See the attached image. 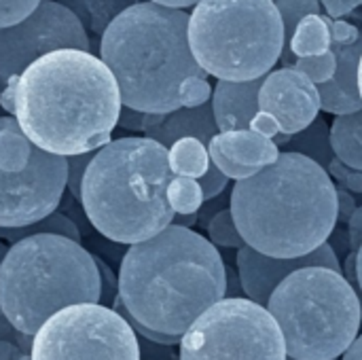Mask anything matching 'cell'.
Wrapping results in <instances>:
<instances>
[{"instance_id": "cell-1", "label": "cell", "mask_w": 362, "mask_h": 360, "mask_svg": "<svg viewBox=\"0 0 362 360\" xmlns=\"http://www.w3.org/2000/svg\"><path fill=\"white\" fill-rule=\"evenodd\" d=\"M0 106L42 151L70 157L110 142L121 91L100 55L55 49L34 59L0 91Z\"/></svg>"}, {"instance_id": "cell-2", "label": "cell", "mask_w": 362, "mask_h": 360, "mask_svg": "<svg viewBox=\"0 0 362 360\" xmlns=\"http://www.w3.org/2000/svg\"><path fill=\"white\" fill-rule=\"evenodd\" d=\"M225 261L197 231L168 225L127 248L119 267V299L144 327L182 337L225 297Z\"/></svg>"}, {"instance_id": "cell-3", "label": "cell", "mask_w": 362, "mask_h": 360, "mask_svg": "<svg viewBox=\"0 0 362 360\" xmlns=\"http://www.w3.org/2000/svg\"><path fill=\"white\" fill-rule=\"evenodd\" d=\"M229 208L248 246L291 259L329 240L339 219V195L329 170L301 153L282 151L274 163L235 180Z\"/></svg>"}, {"instance_id": "cell-4", "label": "cell", "mask_w": 362, "mask_h": 360, "mask_svg": "<svg viewBox=\"0 0 362 360\" xmlns=\"http://www.w3.org/2000/svg\"><path fill=\"white\" fill-rule=\"evenodd\" d=\"M100 57L117 79L123 106L142 112L180 108V83L208 76L189 45V13L153 0L112 19L100 40Z\"/></svg>"}, {"instance_id": "cell-5", "label": "cell", "mask_w": 362, "mask_h": 360, "mask_svg": "<svg viewBox=\"0 0 362 360\" xmlns=\"http://www.w3.org/2000/svg\"><path fill=\"white\" fill-rule=\"evenodd\" d=\"M168 146L127 136L93 153L81 187V206L95 231L117 244H136L174 221L168 187L174 178Z\"/></svg>"}, {"instance_id": "cell-6", "label": "cell", "mask_w": 362, "mask_h": 360, "mask_svg": "<svg viewBox=\"0 0 362 360\" xmlns=\"http://www.w3.org/2000/svg\"><path fill=\"white\" fill-rule=\"evenodd\" d=\"M100 291L95 257L66 236L13 242L0 263V312L30 335L68 306L100 303Z\"/></svg>"}, {"instance_id": "cell-7", "label": "cell", "mask_w": 362, "mask_h": 360, "mask_svg": "<svg viewBox=\"0 0 362 360\" xmlns=\"http://www.w3.org/2000/svg\"><path fill=\"white\" fill-rule=\"evenodd\" d=\"M267 310L282 329L291 359H341L361 333V295L331 267L293 272L276 286Z\"/></svg>"}, {"instance_id": "cell-8", "label": "cell", "mask_w": 362, "mask_h": 360, "mask_svg": "<svg viewBox=\"0 0 362 360\" xmlns=\"http://www.w3.org/2000/svg\"><path fill=\"white\" fill-rule=\"evenodd\" d=\"M189 45L210 76L261 79L282 57V15L274 0H199L189 15Z\"/></svg>"}, {"instance_id": "cell-9", "label": "cell", "mask_w": 362, "mask_h": 360, "mask_svg": "<svg viewBox=\"0 0 362 360\" xmlns=\"http://www.w3.org/2000/svg\"><path fill=\"white\" fill-rule=\"evenodd\" d=\"M272 312L248 297H223L180 337L178 360H286Z\"/></svg>"}, {"instance_id": "cell-10", "label": "cell", "mask_w": 362, "mask_h": 360, "mask_svg": "<svg viewBox=\"0 0 362 360\" xmlns=\"http://www.w3.org/2000/svg\"><path fill=\"white\" fill-rule=\"evenodd\" d=\"M32 360H142L138 335L112 308L74 303L34 333Z\"/></svg>"}, {"instance_id": "cell-11", "label": "cell", "mask_w": 362, "mask_h": 360, "mask_svg": "<svg viewBox=\"0 0 362 360\" xmlns=\"http://www.w3.org/2000/svg\"><path fill=\"white\" fill-rule=\"evenodd\" d=\"M55 49L91 51V40L68 6L59 0H40L25 19L0 28V87L4 89L34 59Z\"/></svg>"}, {"instance_id": "cell-12", "label": "cell", "mask_w": 362, "mask_h": 360, "mask_svg": "<svg viewBox=\"0 0 362 360\" xmlns=\"http://www.w3.org/2000/svg\"><path fill=\"white\" fill-rule=\"evenodd\" d=\"M68 161L36 149L28 168L0 170V227L36 223L57 210L66 189Z\"/></svg>"}, {"instance_id": "cell-13", "label": "cell", "mask_w": 362, "mask_h": 360, "mask_svg": "<svg viewBox=\"0 0 362 360\" xmlns=\"http://www.w3.org/2000/svg\"><path fill=\"white\" fill-rule=\"evenodd\" d=\"M259 110L272 112L280 123V132L293 136L318 117V85L295 66L272 70L259 89Z\"/></svg>"}, {"instance_id": "cell-14", "label": "cell", "mask_w": 362, "mask_h": 360, "mask_svg": "<svg viewBox=\"0 0 362 360\" xmlns=\"http://www.w3.org/2000/svg\"><path fill=\"white\" fill-rule=\"evenodd\" d=\"M310 265H322V267L341 272L339 257L335 255V250L329 242H325L310 255L291 257V259L263 255L248 244L238 248V255H235V267H238V274H240V280L244 286V295L265 308H267L272 293L286 276H291L293 272H297L301 267H310Z\"/></svg>"}, {"instance_id": "cell-15", "label": "cell", "mask_w": 362, "mask_h": 360, "mask_svg": "<svg viewBox=\"0 0 362 360\" xmlns=\"http://www.w3.org/2000/svg\"><path fill=\"white\" fill-rule=\"evenodd\" d=\"M337 57V70L333 79L318 85L320 110L331 115H350L362 108L358 91V64L362 55V36L352 45L331 42Z\"/></svg>"}, {"instance_id": "cell-16", "label": "cell", "mask_w": 362, "mask_h": 360, "mask_svg": "<svg viewBox=\"0 0 362 360\" xmlns=\"http://www.w3.org/2000/svg\"><path fill=\"white\" fill-rule=\"evenodd\" d=\"M263 79L252 81H223L214 85L212 91V110L218 132L248 129L252 117L259 112V89Z\"/></svg>"}, {"instance_id": "cell-17", "label": "cell", "mask_w": 362, "mask_h": 360, "mask_svg": "<svg viewBox=\"0 0 362 360\" xmlns=\"http://www.w3.org/2000/svg\"><path fill=\"white\" fill-rule=\"evenodd\" d=\"M216 134H218V125L214 121L212 102H206L202 106H180L172 112H165L163 119L155 127H151L144 136L170 149L176 140L187 136H193L208 146V142Z\"/></svg>"}, {"instance_id": "cell-18", "label": "cell", "mask_w": 362, "mask_h": 360, "mask_svg": "<svg viewBox=\"0 0 362 360\" xmlns=\"http://www.w3.org/2000/svg\"><path fill=\"white\" fill-rule=\"evenodd\" d=\"M216 140L235 163L248 166L255 170H261V168L274 163L282 153L280 146L274 142V138L252 132L250 127L233 129V132H218Z\"/></svg>"}, {"instance_id": "cell-19", "label": "cell", "mask_w": 362, "mask_h": 360, "mask_svg": "<svg viewBox=\"0 0 362 360\" xmlns=\"http://www.w3.org/2000/svg\"><path fill=\"white\" fill-rule=\"evenodd\" d=\"M59 2L68 6L78 17L87 34L100 42L106 28L112 23V19L119 17L125 8L142 0H59Z\"/></svg>"}, {"instance_id": "cell-20", "label": "cell", "mask_w": 362, "mask_h": 360, "mask_svg": "<svg viewBox=\"0 0 362 360\" xmlns=\"http://www.w3.org/2000/svg\"><path fill=\"white\" fill-rule=\"evenodd\" d=\"M331 144L339 163L362 172V108L350 115H335Z\"/></svg>"}, {"instance_id": "cell-21", "label": "cell", "mask_w": 362, "mask_h": 360, "mask_svg": "<svg viewBox=\"0 0 362 360\" xmlns=\"http://www.w3.org/2000/svg\"><path fill=\"white\" fill-rule=\"evenodd\" d=\"M36 149L15 117H0V170L19 172L28 168Z\"/></svg>"}, {"instance_id": "cell-22", "label": "cell", "mask_w": 362, "mask_h": 360, "mask_svg": "<svg viewBox=\"0 0 362 360\" xmlns=\"http://www.w3.org/2000/svg\"><path fill=\"white\" fill-rule=\"evenodd\" d=\"M286 151L301 153L314 159L316 163H320L325 170H329L331 163L335 161V153L331 144V129L320 117H316L305 129L293 134V138L286 144Z\"/></svg>"}, {"instance_id": "cell-23", "label": "cell", "mask_w": 362, "mask_h": 360, "mask_svg": "<svg viewBox=\"0 0 362 360\" xmlns=\"http://www.w3.org/2000/svg\"><path fill=\"white\" fill-rule=\"evenodd\" d=\"M331 30L327 23V17L320 13L305 15L291 40V57H308V55H320L331 51Z\"/></svg>"}, {"instance_id": "cell-24", "label": "cell", "mask_w": 362, "mask_h": 360, "mask_svg": "<svg viewBox=\"0 0 362 360\" xmlns=\"http://www.w3.org/2000/svg\"><path fill=\"white\" fill-rule=\"evenodd\" d=\"M168 159H170V168L176 176H191V178H199L208 172L210 168V153L208 146L193 138H180L176 140L170 149H168Z\"/></svg>"}, {"instance_id": "cell-25", "label": "cell", "mask_w": 362, "mask_h": 360, "mask_svg": "<svg viewBox=\"0 0 362 360\" xmlns=\"http://www.w3.org/2000/svg\"><path fill=\"white\" fill-rule=\"evenodd\" d=\"M38 233H57V236H66L70 240H81V231L76 227V223L62 214V212H51L49 216L36 221V223H30V225H21V227H0V240H6V242H19L23 238H30V236H38Z\"/></svg>"}, {"instance_id": "cell-26", "label": "cell", "mask_w": 362, "mask_h": 360, "mask_svg": "<svg viewBox=\"0 0 362 360\" xmlns=\"http://www.w3.org/2000/svg\"><path fill=\"white\" fill-rule=\"evenodd\" d=\"M274 2L282 15V23H284V51H282L280 62L284 66H291V62H293L291 40H293V34H295L299 21L310 13H320L322 4H320V0H274Z\"/></svg>"}, {"instance_id": "cell-27", "label": "cell", "mask_w": 362, "mask_h": 360, "mask_svg": "<svg viewBox=\"0 0 362 360\" xmlns=\"http://www.w3.org/2000/svg\"><path fill=\"white\" fill-rule=\"evenodd\" d=\"M168 202L176 214H195L204 206V191L197 178L191 176H176L170 180L168 187Z\"/></svg>"}, {"instance_id": "cell-28", "label": "cell", "mask_w": 362, "mask_h": 360, "mask_svg": "<svg viewBox=\"0 0 362 360\" xmlns=\"http://www.w3.org/2000/svg\"><path fill=\"white\" fill-rule=\"evenodd\" d=\"M34 335L19 331L0 312V360H32Z\"/></svg>"}, {"instance_id": "cell-29", "label": "cell", "mask_w": 362, "mask_h": 360, "mask_svg": "<svg viewBox=\"0 0 362 360\" xmlns=\"http://www.w3.org/2000/svg\"><path fill=\"white\" fill-rule=\"evenodd\" d=\"M206 231H208V240L218 248H235L238 250V248L246 246V242L233 221L231 208H223L221 212H216L208 221Z\"/></svg>"}, {"instance_id": "cell-30", "label": "cell", "mask_w": 362, "mask_h": 360, "mask_svg": "<svg viewBox=\"0 0 362 360\" xmlns=\"http://www.w3.org/2000/svg\"><path fill=\"white\" fill-rule=\"evenodd\" d=\"M295 68L301 70L303 74H308L316 85L327 83L329 79H333L335 70H337V57L335 51H327L320 55H308V57H297Z\"/></svg>"}, {"instance_id": "cell-31", "label": "cell", "mask_w": 362, "mask_h": 360, "mask_svg": "<svg viewBox=\"0 0 362 360\" xmlns=\"http://www.w3.org/2000/svg\"><path fill=\"white\" fill-rule=\"evenodd\" d=\"M208 153H210V161H212L223 174H227L231 180H242V178H248V176H252V174L259 172V170H255V168L235 163V161L225 153V149L218 144L216 136L208 142Z\"/></svg>"}, {"instance_id": "cell-32", "label": "cell", "mask_w": 362, "mask_h": 360, "mask_svg": "<svg viewBox=\"0 0 362 360\" xmlns=\"http://www.w3.org/2000/svg\"><path fill=\"white\" fill-rule=\"evenodd\" d=\"M214 87L206 81V76H187L180 83V104L182 106H202L212 100Z\"/></svg>"}, {"instance_id": "cell-33", "label": "cell", "mask_w": 362, "mask_h": 360, "mask_svg": "<svg viewBox=\"0 0 362 360\" xmlns=\"http://www.w3.org/2000/svg\"><path fill=\"white\" fill-rule=\"evenodd\" d=\"M93 153H83V155H70L66 157L68 161V172H66V189L74 199H81V187H83V176L87 172L89 161L93 159Z\"/></svg>"}, {"instance_id": "cell-34", "label": "cell", "mask_w": 362, "mask_h": 360, "mask_svg": "<svg viewBox=\"0 0 362 360\" xmlns=\"http://www.w3.org/2000/svg\"><path fill=\"white\" fill-rule=\"evenodd\" d=\"M40 0H0V28H8L25 19Z\"/></svg>"}, {"instance_id": "cell-35", "label": "cell", "mask_w": 362, "mask_h": 360, "mask_svg": "<svg viewBox=\"0 0 362 360\" xmlns=\"http://www.w3.org/2000/svg\"><path fill=\"white\" fill-rule=\"evenodd\" d=\"M197 180H199V187H202V191H204V202H208V199H212V197L223 195L231 178H229L227 174H223L214 163H210L208 172H206L204 176H199Z\"/></svg>"}, {"instance_id": "cell-36", "label": "cell", "mask_w": 362, "mask_h": 360, "mask_svg": "<svg viewBox=\"0 0 362 360\" xmlns=\"http://www.w3.org/2000/svg\"><path fill=\"white\" fill-rule=\"evenodd\" d=\"M95 263H98V269H100V284H102V291H100V303L102 306H108L112 308L115 299L119 297V278L112 274V269L95 257Z\"/></svg>"}, {"instance_id": "cell-37", "label": "cell", "mask_w": 362, "mask_h": 360, "mask_svg": "<svg viewBox=\"0 0 362 360\" xmlns=\"http://www.w3.org/2000/svg\"><path fill=\"white\" fill-rule=\"evenodd\" d=\"M327 23H329L333 42L352 45V42H356L362 36L361 28H358L356 23H350V21H344V19H333V17H329V15H327Z\"/></svg>"}, {"instance_id": "cell-38", "label": "cell", "mask_w": 362, "mask_h": 360, "mask_svg": "<svg viewBox=\"0 0 362 360\" xmlns=\"http://www.w3.org/2000/svg\"><path fill=\"white\" fill-rule=\"evenodd\" d=\"M138 346H140V359L142 360H176V354L172 352L174 346L159 344L153 339H146L138 335Z\"/></svg>"}, {"instance_id": "cell-39", "label": "cell", "mask_w": 362, "mask_h": 360, "mask_svg": "<svg viewBox=\"0 0 362 360\" xmlns=\"http://www.w3.org/2000/svg\"><path fill=\"white\" fill-rule=\"evenodd\" d=\"M250 129H252V132H259V134H263V136H267V138H274V136L280 134V123H278V119H276L272 112L259 110V112L252 117V121H250Z\"/></svg>"}, {"instance_id": "cell-40", "label": "cell", "mask_w": 362, "mask_h": 360, "mask_svg": "<svg viewBox=\"0 0 362 360\" xmlns=\"http://www.w3.org/2000/svg\"><path fill=\"white\" fill-rule=\"evenodd\" d=\"M144 119H146V112L129 108V106H121V115H119V123L117 125L127 129V132L144 134Z\"/></svg>"}, {"instance_id": "cell-41", "label": "cell", "mask_w": 362, "mask_h": 360, "mask_svg": "<svg viewBox=\"0 0 362 360\" xmlns=\"http://www.w3.org/2000/svg\"><path fill=\"white\" fill-rule=\"evenodd\" d=\"M225 274H227V284H225V297H246L244 295V286L238 274V267L231 269L229 265H225Z\"/></svg>"}, {"instance_id": "cell-42", "label": "cell", "mask_w": 362, "mask_h": 360, "mask_svg": "<svg viewBox=\"0 0 362 360\" xmlns=\"http://www.w3.org/2000/svg\"><path fill=\"white\" fill-rule=\"evenodd\" d=\"M362 244V208L354 210L350 216V246L356 252Z\"/></svg>"}, {"instance_id": "cell-43", "label": "cell", "mask_w": 362, "mask_h": 360, "mask_svg": "<svg viewBox=\"0 0 362 360\" xmlns=\"http://www.w3.org/2000/svg\"><path fill=\"white\" fill-rule=\"evenodd\" d=\"M320 4L327 11V15L333 17V19H341L344 15H350L352 13L350 6L344 0H320Z\"/></svg>"}, {"instance_id": "cell-44", "label": "cell", "mask_w": 362, "mask_h": 360, "mask_svg": "<svg viewBox=\"0 0 362 360\" xmlns=\"http://www.w3.org/2000/svg\"><path fill=\"white\" fill-rule=\"evenodd\" d=\"M337 195H339V214H341L346 221H350V216H352V212H354V202H352V197L346 195V193H339V191H337Z\"/></svg>"}, {"instance_id": "cell-45", "label": "cell", "mask_w": 362, "mask_h": 360, "mask_svg": "<svg viewBox=\"0 0 362 360\" xmlns=\"http://www.w3.org/2000/svg\"><path fill=\"white\" fill-rule=\"evenodd\" d=\"M339 360H362V335L354 339V344L344 352V356Z\"/></svg>"}, {"instance_id": "cell-46", "label": "cell", "mask_w": 362, "mask_h": 360, "mask_svg": "<svg viewBox=\"0 0 362 360\" xmlns=\"http://www.w3.org/2000/svg\"><path fill=\"white\" fill-rule=\"evenodd\" d=\"M172 223H176V225H180V227H193L195 223H199V216H197V212L195 214H174V221Z\"/></svg>"}, {"instance_id": "cell-47", "label": "cell", "mask_w": 362, "mask_h": 360, "mask_svg": "<svg viewBox=\"0 0 362 360\" xmlns=\"http://www.w3.org/2000/svg\"><path fill=\"white\" fill-rule=\"evenodd\" d=\"M157 4H163V6H172V8H189V6H195L199 0H153Z\"/></svg>"}, {"instance_id": "cell-48", "label": "cell", "mask_w": 362, "mask_h": 360, "mask_svg": "<svg viewBox=\"0 0 362 360\" xmlns=\"http://www.w3.org/2000/svg\"><path fill=\"white\" fill-rule=\"evenodd\" d=\"M356 278H358V289L362 293V244L361 248L356 250Z\"/></svg>"}, {"instance_id": "cell-49", "label": "cell", "mask_w": 362, "mask_h": 360, "mask_svg": "<svg viewBox=\"0 0 362 360\" xmlns=\"http://www.w3.org/2000/svg\"><path fill=\"white\" fill-rule=\"evenodd\" d=\"M344 2H346V4L350 6V11H354L356 6H361V4H362V0H344Z\"/></svg>"}, {"instance_id": "cell-50", "label": "cell", "mask_w": 362, "mask_h": 360, "mask_svg": "<svg viewBox=\"0 0 362 360\" xmlns=\"http://www.w3.org/2000/svg\"><path fill=\"white\" fill-rule=\"evenodd\" d=\"M358 91H361V98H362V55H361V64H358Z\"/></svg>"}, {"instance_id": "cell-51", "label": "cell", "mask_w": 362, "mask_h": 360, "mask_svg": "<svg viewBox=\"0 0 362 360\" xmlns=\"http://www.w3.org/2000/svg\"><path fill=\"white\" fill-rule=\"evenodd\" d=\"M6 250H8V248L0 242V263H2V259H4V255H6Z\"/></svg>"}, {"instance_id": "cell-52", "label": "cell", "mask_w": 362, "mask_h": 360, "mask_svg": "<svg viewBox=\"0 0 362 360\" xmlns=\"http://www.w3.org/2000/svg\"><path fill=\"white\" fill-rule=\"evenodd\" d=\"M286 360H297V359H291V356H288V359H286ZM335 360H339V359H335Z\"/></svg>"}]
</instances>
